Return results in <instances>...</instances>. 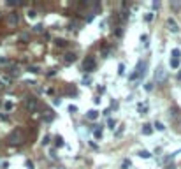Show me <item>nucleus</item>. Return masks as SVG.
I'll return each mask as SVG.
<instances>
[{
	"mask_svg": "<svg viewBox=\"0 0 181 169\" xmlns=\"http://www.w3.org/2000/svg\"><path fill=\"white\" fill-rule=\"evenodd\" d=\"M5 141H7L9 144H21V143L25 141V132H23L21 129H14L9 136H7Z\"/></svg>",
	"mask_w": 181,
	"mask_h": 169,
	"instance_id": "nucleus-1",
	"label": "nucleus"
},
{
	"mask_svg": "<svg viewBox=\"0 0 181 169\" xmlns=\"http://www.w3.org/2000/svg\"><path fill=\"white\" fill-rule=\"evenodd\" d=\"M37 106H39V104H37V99H35V97H27V99H25V108L28 111H35Z\"/></svg>",
	"mask_w": 181,
	"mask_h": 169,
	"instance_id": "nucleus-2",
	"label": "nucleus"
},
{
	"mask_svg": "<svg viewBox=\"0 0 181 169\" xmlns=\"http://www.w3.org/2000/svg\"><path fill=\"white\" fill-rule=\"evenodd\" d=\"M167 27H169V30H171L172 34H178L179 32V25H178V21L174 20V18H169L167 20Z\"/></svg>",
	"mask_w": 181,
	"mask_h": 169,
	"instance_id": "nucleus-3",
	"label": "nucleus"
},
{
	"mask_svg": "<svg viewBox=\"0 0 181 169\" xmlns=\"http://www.w3.org/2000/svg\"><path fill=\"white\" fill-rule=\"evenodd\" d=\"M83 65H84V70H88V72L93 70V69H95V58H93V57H88V58L84 60Z\"/></svg>",
	"mask_w": 181,
	"mask_h": 169,
	"instance_id": "nucleus-4",
	"label": "nucleus"
},
{
	"mask_svg": "<svg viewBox=\"0 0 181 169\" xmlns=\"http://www.w3.org/2000/svg\"><path fill=\"white\" fill-rule=\"evenodd\" d=\"M163 79H165V69H163V67H158L157 72H155V81H157V83H162Z\"/></svg>",
	"mask_w": 181,
	"mask_h": 169,
	"instance_id": "nucleus-5",
	"label": "nucleus"
},
{
	"mask_svg": "<svg viewBox=\"0 0 181 169\" xmlns=\"http://www.w3.org/2000/svg\"><path fill=\"white\" fill-rule=\"evenodd\" d=\"M7 21H9V25H18V21H20V16H18V12H12V14H9Z\"/></svg>",
	"mask_w": 181,
	"mask_h": 169,
	"instance_id": "nucleus-6",
	"label": "nucleus"
},
{
	"mask_svg": "<svg viewBox=\"0 0 181 169\" xmlns=\"http://www.w3.org/2000/svg\"><path fill=\"white\" fill-rule=\"evenodd\" d=\"M86 118H88V120H91V122H95V120L99 118V111H97V109H91V111H88Z\"/></svg>",
	"mask_w": 181,
	"mask_h": 169,
	"instance_id": "nucleus-7",
	"label": "nucleus"
},
{
	"mask_svg": "<svg viewBox=\"0 0 181 169\" xmlns=\"http://www.w3.org/2000/svg\"><path fill=\"white\" fill-rule=\"evenodd\" d=\"M93 138L95 139H102V127H95L93 129Z\"/></svg>",
	"mask_w": 181,
	"mask_h": 169,
	"instance_id": "nucleus-8",
	"label": "nucleus"
},
{
	"mask_svg": "<svg viewBox=\"0 0 181 169\" xmlns=\"http://www.w3.org/2000/svg\"><path fill=\"white\" fill-rule=\"evenodd\" d=\"M151 132H153L151 125H148V123H146V125H142V134H144V136H150Z\"/></svg>",
	"mask_w": 181,
	"mask_h": 169,
	"instance_id": "nucleus-9",
	"label": "nucleus"
},
{
	"mask_svg": "<svg viewBox=\"0 0 181 169\" xmlns=\"http://www.w3.org/2000/svg\"><path fill=\"white\" fill-rule=\"evenodd\" d=\"M139 157H141V159H150L151 153L148 151V150H141V151H139Z\"/></svg>",
	"mask_w": 181,
	"mask_h": 169,
	"instance_id": "nucleus-10",
	"label": "nucleus"
},
{
	"mask_svg": "<svg viewBox=\"0 0 181 169\" xmlns=\"http://www.w3.org/2000/svg\"><path fill=\"white\" fill-rule=\"evenodd\" d=\"M153 127H155V129L157 130H165V125H163V123H162V122H155V125H153Z\"/></svg>",
	"mask_w": 181,
	"mask_h": 169,
	"instance_id": "nucleus-11",
	"label": "nucleus"
},
{
	"mask_svg": "<svg viewBox=\"0 0 181 169\" xmlns=\"http://www.w3.org/2000/svg\"><path fill=\"white\" fill-rule=\"evenodd\" d=\"M171 67L172 69H178V67H179V58H172L171 60Z\"/></svg>",
	"mask_w": 181,
	"mask_h": 169,
	"instance_id": "nucleus-12",
	"label": "nucleus"
},
{
	"mask_svg": "<svg viewBox=\"0 0 181 169\" xmlns=\"http://www.w3.org/2000/svg\"><path fill=\"white\" fill-rule=\"evenodd\" d=\"M74 60H76V55L74 53H67L65 55V62H74Z\"/></svg>",
	"mask_w": 181,
	"mask_h": 169,
	"instance_id": "nucleus-13",
	"label": "nucleus"
},
{
	"mask_svg": "<svg viewBox=\"0 0 181 169\" xmlns=\"http://www.w3.org/2000/svg\"><path fill=\"white\" fill-rule=\"evenodd\" d=\"M130 166H132V164H130V160H128V159H125L123 162H121V169H128Z\"/></svg>",
	"mask_w": 181,
	"mask_h": 169,
	"instance_id": "nucleus-14",
	"label": "nucleus"
},
{
	"mask_svg": "<svg viewBox=\"0 0 181 169\" xmlns=\"http://www.w3.org/2000/svg\"><path fill=\"white\" fill-rule=\"evenodd\" d=\"M123 130H125V127L121 125V127H118V130L114 132V138H121V134H123Z\"/></svg>",
	"mask_w": 181,
	"mask_h": 169,
	"instance_id": "nucleus-15",
	"label": "nucleus"
},
{
	"mask_svg": "<svg viewBox=\"0 0 181 169\" xmlns=\"http://www.w3.org/2000/svg\"><path fill=\"white\" fill-rule=\"evenodd\" d=\"M181 57V51L178 50V48H174V50H172V58H179Z\"/></svg>",
	"mask_w": 181,
	"mask_h": 169,
	"instance_id": "nucleus-16",
	"label": "nucleus"
},
{
	"mask_svg": "<svg viewBox=\"0 0 181 169\" xmlns=\"http://www.w3.org/2000/svg\"><path fill=\"white\" fill-rule=\"evenodd\" d=\"M107 125H109V129H113V130H114V127H116V120L109 118V120H107Z\"/></svg>",
	"mask_w": 181,
	"mask_h": 169,
	"instance_id": "nucleus-17",
	"label": "nucleus"
},
{
	"mask_svg": "<svg viewBox=\"0 0 181 169\" xmlns=\"http://www.w3.org/2000/svg\"><path fill=\"white\" fill-rule=\"evenodd\" d=\"M139 111H141V115H146V111H148V106H146V104H139Z\"/></svg>",
	"mask_w": 181,
	"mask_h": 169,
	"instance_id": "nucleus-18",
	"label": "nucleus"
},
{
	"mask_svg": "<svg viewBox=\"0 0 181 169\" xmlns=\"http://www.w3.org/2000/svg\"><path fill=\"white\" fill-rule=\"evenodd\" d=\"M56 146H63V138L62 136H56Z\"/></svg>",
	"mask_w": 181,
	"mask_h": 169,
	"instance_id": "nucleus-19",
	"label": "nucleus"
},
{
	"mask_svg": "<svg viewBox=\"0 0 181 169\" xmlns=\"http://www.w3.org/2000/svg\"><path fill=\"white\" fill-rule=\"evenodd\" d=\"M42 144H44V146H48V144H49V136H46V138L42 139Z\"/></svg>",
	"mask_w": 181,
	"mask_h": 169,
	"instance_id": "nucleus-20",
	"label": "nucleus"
},
{
	"mask_svg": "<svg viewBox=\"0 0 181 169\" xmlns=\"http://www.w3.org/2000/svg\"><path fill=\"white\" fill-rule=\"evenodd\" d=\"M144 20H146V21H151V20H153V12H148V14H146V18H144Z\"/></svg>",
	"mask_w": 181,
	"mask_h": 169,
	"instance_id": "nucleus-21",
	"label": "nucleus"
},
{
	"mask_svg": "<svg viewBox=\"0 0 181 169\" xmlns=\"http://www.w3.org/2000/svg\"><path fill=\"white\" fill-rule=\"evenodd\" d=\"M33 32H42V25H35L33 27Z\"/></svg>",
	"mask_w": 181,
	"mask_h": 169,
	"instance_id": "nucleus-22",
	"label": "nucleus"
},
{
	"mask_svg": "<svg viewBox=\"0 0 181 169\" xmlns=\"http://www.w3.org/2000/svg\"><path fill=\"white\" fill-rule=\"evenodd\" d=\"M118 72H120V74H123V72H125V65H123V63H120V67H118Z\"/></svg>",
	"mask_w": 181,
	"mask_h": 169,
	"instance_id": "nucleus-23",
	"label": "nucleus"
},
{
	"mask_svg": "<svg viewBox=\"0 0 181 169\" xmlns=\"http://www.w3.org/2000/svg\"><path fill=\"white\" fill-rule=\"evenodd\" d=\"M28 169H33V162H30V160H27V164H25Z\"/></svg>",
	"mask_w": 181,
	"mask_h": 169,
	"instance_id": "nucleus-24",
	"label": "nucleus"
},
{
	"mask_svg": "<svg viewBox=\"0 0 181 169\" xmlns=\"http://www.w3.org/2000/svg\"><path fill=\"white\" fill-rule=\"evenodd\" d=\"M69 111H71V113H77V106H71Z\"/></svg>",
	"mask_w": 181,
	"mask_h": 169,
	"instance_id": "nucleus-25",
	"label": "nucleus"
},
{
	"mask_svg": "<svg viewBox=\"0 0 181 169\" xmlns=\"http://www.w3.org/2000/svg\"><path fill=\"white\" fill-rule=\"evenodd\" d=\"M56 44H58V46H65V41H63V39H58V41H56Z\"/></svg>",
	"mask_w": 181,
	"mask_h": 169,
	"instance_id": "nucleus-26",
	"label": "nucleus"
},
{
	"mask_svg": "<svg viewBox=\"0 0 181 169\" xmlns=\"http://www.w3.org/2000/svg\"><path fill=\"white\" fill-rule=\"evenodd\" d=\"M146 41H148V35H141V42H144V44H148Z\"/></svg>",
	"mask_w": 181,
	"mask_h": 169,
	"instance_id": "nucleus-27",
	"label": "nucleus"
},
{
	"mask_svg": "<svg viewBox=\"0 0 181 169\" xmlns=\"http://www.w3.org/2000/svg\"><path fill=\"white\" fill-rule=\"evenodd\" d=\"M146 90H148V92H151V90H153V85H151V83H148V85H146Z\"/></svg>",
	"mask_w": 181,
	"mask_h": 169,
	"instance_id": "nucleus-28",
	"label": "nucleus"
},
{
	"mask_svg": "<svg viewBox=\"0 0 181 169\" xmlns=\"http://www.w3.org/2000/svg\"><path fill=\"white\" fill-rule=\"evenodd\" d=\"M28 18H35V11H30L28 12Z\"/></svg>",
	"mask_w": 181,
	"mask_h": 169,
	"instance_id": "nucleus-29",
	"label": "nucleus"
},
{
	"mask_svg": "<svg viewBox=\"0 0 181 169\" xmlns=\"http://www.w3.org/2000/svg\"><path fill=\"white\" fill-rule=\"evenodd\" d=\"M178 79H179V81H181V72H179V74H178Z\"/></svg>",
	"mask_w": 181,
	"mask_h": 169,
	"instance_id": "nucleus-30",
	"label": "nucleus"
}]
</instances>
